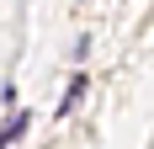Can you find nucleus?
I'll return each mask as SVG.
<instances>
[{
	"label": "nucleus",
	"mask_w": 154,
	"mask_h": 149,
	"mask_svg": "<svg viewBox=\"0 0 154 149\" xmlns=\"http://www.w3.org/2000/svg\"><path fill=\"white\" fill-rule=\"evenodd\" d=\"M27 122H32V117H27V112H16V117H11V122H5V128H0V149H11V144H16V138H27Z\"/></svg>",
	"instance_id": "2"
},
{
	"label": "nucleus",
	"mask_w": 154,
	"mask_h": 149,
	"mask_svg": "<svg viewBox=\"0 0 154 149\" xmlns=\"http://www.w3.org/2000/svg\"><path fill=\"white\" fill-rule=\"evenodd\" d=\"M85 85H91V74H75V80H69V90H64V101H59V117H69V112H75V101L85 96Z\"/></svg>",
	"instance_id": "1"
}]
</instances>
